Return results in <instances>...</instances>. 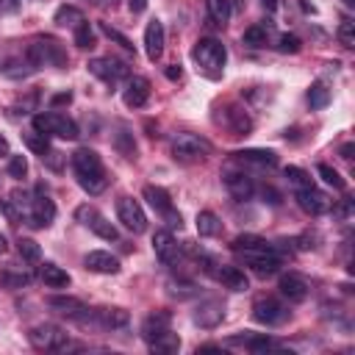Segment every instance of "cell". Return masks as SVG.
<instances>
[{
  "label": "cell",
  "instance_id": "obj_1",
  "mask_svg": "<svg viewBox=\"0 0 355 355\" xmlns=\"http://www.w3.org/2000/svg\"><path fill=\"white\" fill-rule=\"evenodd\" d=\"M72 169L78 178V186L86 194H103L108 189V172L100 161V155L89 147H80L72 153Z\"/></svg>",
  "mask_w": 355,
  "mask_h": 355
},
{
  "label": "cell",
  "instance_id": "obj_2",
  "mask_svg": "<svg viewBox=\"0 0 355 355\" xmlns=\"http://www.w3.org/2000/svg\"><path fill=\"white\" fill-rule=\"evenodd\" d=\"M25 55L36 69H42V67H67V61H69L64 44L53 36H33L31 44L25 47Z\"/></svg>",
  "mask_w": 355,
  "mask_h": 355
},
{
  "label": "cell",
  "instance_id": "obj_3",
  "mask_svg": "<svg viewBox=\"0 0 355 355\" xmlns=\"http://www.w3.org/2000/svg\"><path fill=\"white\" fill-rule=\"evenodd\" d=\"M191 58L197 61V67H200L205 75L219 78L222 69H225V61H227V50H225V44H222L219 39L205 36V39H200V42L191 47Z\"/></svg>",
  "mask_w": 355,
  "mask_h": 355
},
{
  "label": "cell",
  "instance_id": "obj_4",
  "mask_svg": "<svg viewBox=\"0 0 355 355\" xmlns=\"http://www.w3.org/2000/svg\"><path fill=\"white\" fill-rule=\"evenodd\" d=\"M169 150H172V158L175 161H183V164H191V161H202L205 155H211V141L197 136V133H175L172 141H169Z\"/></svg>",
  "mask_w": 355,
  "mask_h": 355
},
{
  "label": "cell",
  "instance_id": "obj_5",
  "mask_svg": "<svg viewBox=\"0 0 355 355\" xmlns=\"http://www.w3.org/2000/svg\"><path fill=\"white\" fill-rule=\"evenodd\" d=\"M33 128L44 136H55V139H67V141H75L80 136L78 130V122L67 114H58V111H44V114H36L33 116Z\"/></svg>",
  "mask_w": 355,
  "mask_h": 355
},
{
  "label": "cell",
  "instance_id": "obj_6",
  "mask_svg": "<svg viewBox=\"0 0 355 355\" xmlns=\"http://www.w3.org/2000/svg\"><path fill=\"white\" fill-rule=\"evenodd\" d=\"M28 341L36 349H50V352H67V349H75L78 347V344L69 341V336L58 324H50V322H42V324L31 327L28 330Z\"/></svg>",
  "mask_w": 355,
  "mask_h": 355
},
{
  "label": "cell",
  "instance_id": "obj_7",
  "mask_svg": "<svg viewBox=\"0 0 355 355\" xmlns=\"http://www.w3.org/2000/svg\"><path fill=\"white\" fill-rule=\"evenodd\" d=\"M141 197L147 200V205H150L155 214H161V216L166 219V225H169V227H180V225H183V222H180V214L175 211L172 197H169V191H166V189L147 183V186L141 189Z\"/></svg>",
  "mask_w": 355,
  "mask_h": 355
},
{
  "label": "cell",
  "instance_id": "obj_8",
  "mask_svg": "<svg viewBox=\"0 0 355 355\" xmlns=\"http://www.w3.org/2000/svg\"><path fill=\"white\" fill-rule=\"evenodd\" d=\"M75 219H78L83 227H89L94 236L105 239V241H116V239H119V230H116L94 205H78V208H75Z\"/></svg>",
  "mask_w": 355,
  "mask_h": 355
},
{
  "label": "cell",
  "instance_id": "obj_9",
  "mask_svg": "<svg viewBox=\"0 0 355 355\" xmlns=\"http://www.w3.org/2000/svg\"><path fill=\"white\" fill-rule=\"evenodd\" d=\"M78 322L100 327V330H122V327H128L130 316L125 308H97V311H86Z\"/></svg>",
  "mask_w": 355,
  "mask_h": 355
},
{
  "label": "cell",
  "instance_id": "obj_10",
  "mask_svg": "<svg viewBox=\"0 0 355 355\" xmlns=\"http://www.w3.org/2000/svg\"><path fill=\"white\" fill-rule=\"evenodd\" d=\"M252 319L258 324H266V327H275V324H283L288 319V308L277 300V297H258L252 302Z\"/></svg>",
  "mask_w": 355,
  "mask_h": 355
},
{
  "label": "cell",
  "instance_id": "obj_11",
  "mask_svg": "<svg viewBox=\"0 0 355 355\" xmlns=\"http://www.w3.org/2000/svg\"><path fill=\"white\" fill-rule=\"evenodd\" d=\"M116 216L130 233H144L147 230V214H144L141 202L133 200V197H119L116 200Z\"/></svg>",
  "mask_w": 355,
  "mask_h": 355
},
{
  "label": "cell",
  "instance_id": "obj_12",
  "mask_svg": "<svg viewBox=\"0 0 355 355\" xmlns=\"http://www.w3.org/2000/svg\"><path fill=\"white\" fill-rule=\"evenodd\" d=\"M89 72L94 75V78H100L103 83H119L122 78H128V64L125 61H119V58H111V55H100V58H92L89 64Z\"/></svg>",
  "mask_w": 355,
  "mask_h": 355
},
{
  "label": "cell",
  "instance_id": "obj_13",
  "mask_svg": "<svg viewBox=\"0 0 355 355\" xmlns=\"http://www.w3.org/2000/svg\"><path fill=\"white\" fill-rule=\"evenodd\" d=\"M222 183H225V189L236 197V200H250L252 197V191H255V183H252V178L244 172V169H239L236 164H227L225 169H222Z\"/></svg>",
  "mask_w": 355,
  "mask_h": 355
},
{
  "label": "cell",
  "instance_id": "obj_14",
  "mask_svg": "<svg viewBox=\"0 0 355 355\" xmlns=\"http://www.w3.org/2000/svg\"><path fill=\"white\" fill-rule=\"evenodd\" d=\"M294 200H297V205H300L308 216H322V214H327V211L333 208V200H330L324 191H319L313 183L305 186V189H297V191H294Z\"/></svg>",
  "mask_w": 355,
  "mask_h": 355
},
{
  "label": "cell",
  "instance_id": "obj_15",
  "mask_svg": "<svg viewBox=\"0 0 355 355\" xmlns=\"http://www.w3.org/2000/svg\"><path fill=\"white\" fill-rule=\"evenodd\" d=\"M241 261L258 275V277H269V275H277L280 269V255H277V247L275 250H252V252H239Z\"/></svg>",
  "mask_w": 355,
  "mask_h": 355
},
{
  "label": "cell",
  "instance_id": "obj_16",
  "mask_svg": "<svg viewBox=\"0 0 355 355\" xmlns=\"http://www.w3.org/2000/svg\"><path fill=\"white\" fill-rule=\"evenodd\" d=\"M55 219V202L50 200V194H44V189L39 186L33 191V202H31V227H50Z\"/></svg>",
  "mask_w": 355,
  "mask_h": 355
},
{
  "label": "cell",
  "instance_id": "obj_17",
  "mask_svg": "<svg viewBox=\"0 0 355 355\" xmlns=\"http://www.w3.org/2000/svg\"><path fill=\"white\" fill-rule=\"evenodd\" d=\"M147 100H150V80L144 75H130L122 89V103L128 108H141L147 105Z\"/></svg>",
  "mask_w": 355,
  "mask_h": 355
},
{
  "label": "cell",
  "instance_id": "obj_18",
  "mask_svg": "<svg viewBox=\"0 0 355 355\" xmlns=\"http://www.w3.org/2000/svg\"><path fill=\"white\" fill-rule=\"evenodd\" d=\"M153 252H155V258H158L164 266H175L178 258H180L178 241H175V236H172L169 230H155V233H153Z\"/></svg>",
  "mask_w": 355,
  "mask_h": 355
},
{
  "label": "cell",
  "instance_id": "obj_19",
  "mask_svg": "<svg viewBox=\"0 0 355 355\" xmlns=\"http://www.w3.org/2000/svg\"><path fill=\"white\" fill-rule=\"evenodd\" d=\"M222 319H225V302L222 300H202L194 311V324H200L205 330L222 324Z\"/></svg>",
  "mask_w": 355,
  "mask_h": 355
},
{
  "label": "cell",
  "instance_id": "obj_20",
  "mask_svg": "<svg viewBox=\"0 0 355 355\" xmlns=\"http://www.w3.org/2000/svg\"><path fill=\"white\" fill-rule=\"evenodd\" d=\"M83 266H86L89 272H97V275H116V272L122 269L119 258L111 255V252H105V250H92V252H86Z\"/></svg>",
  "mask_w": 355,
  "mask_h": 355
},
{
  "label": "cell",
  "instance_id": "obj_21",
  "mask_svg": "<svg viewBox=\"0 0 355 355\" xmlns=\"http://www.w3.org/2000/svg\"><path fill=\"white\" fill-rule=\"evenodd\" d=\"M277 288H280V294H283L288 302H302V300L308 297V291H311L308 280H305L302 275H297V272H286V275H280Z\"/></svg>",
  "mask_w": 355,
  "mask_h": 355
},
{
  "label": "cell",
  "instance_id": "obj_22",
  "mask_svg": "<svg viewBox=\"0 0 355 355\" xmlns=\"http://www.w3.org/2000/svg\"><path fill=\"white\" fill-rule=\"evenodd\" d=\"M144 53L150 61H158L164 55V22L150 19L144 28Z\"/></svg>",
  "mask_w": 355,
  "mask_h": 355
},
{
  "label": "cell",
  "instance_id": "obj_23",
  "mask_svg": "<svg viewBox=\"0 0 355 355\" xmlns=\"http://www.w3.org/2000/svg\"><path fill=\"white\" fill-rule=\"evenodd\" d=\"M172 330V313L169 311H153L150 316H144L141 322V338L150 344L153 338H158L161 333Z\"/></svg>",
  "mask_w": 355,
  "mask_h": 355
},
{
  "label": "cell",
  "instance_id": "obj_24",
  "mask_svg": "<svg viewBox=\"0 0 355 355\" xmlns=\"http://www.w3.org/2000/svg\"><path fill=\"white\" fill-rule=\"evenodd\" d=\"M47 308H53L55 313H64V316H69V319H75V322L89 311L83 300H78V297H64V294L47 297Z\"/></svg>",
  "mask_w": 355,
  "mask_h": 355
},
{
  "label": "cell",
  "instance_id": "obj_25",
  "mask_svg": "<svg viewBox=\"0 0 355 355\" xmlns=\"http://www.w3.org/2000/svg\"><path fill=\"white\" fill-rule=\"evenodd\" d=\"M216 280H219L225 288H230V291H247V288H250L247 275H244L239 266H230V263H222V266L216 269Z\"/></svg>",
  "mask_w": 355,
  "mask_h": 355
},
{
  "label": "cell",
  "instance_id": "obj_26",
  "mask_svg": "<svg viewBox=\"0 0 355 355\" xmlns=\"http://www.w3.org/2000/svg\"><path fill=\"white\" fill-rule=\"evenodd\" d=\"M225 125L233 130V136H247V133L252 130V119H250L247 111L239 108V105H227V111H225Z\"/></svg>",
  "mask_w": 355,
  "mask_h": 355
},
{
  "label": "cell",
  "instance_id": "obj_27",
  "mask_svg": "<svg viewBox=\"0 0 355 355\" xmlns=\"http://www.w3.org/2000/svg\"><path fill=\"white\" fill-rule=\"evenodd\" d=\"M230 344H244L250 352H272V349L280 347V344H277L272 336H266V333H261V336H236V338H230Z\"/></svg>",
  "mask_w": 355,
  "mask_h": 355
},
{
  "label": "cell",
  "instance_id": "obj_28",
  "mask_svg": "<svg viewBox=\"0 0 355 355\" xmlns=\"http://www.w3.org/2000/svg\"><path fill=\"white\" fill-rule=\"evenodd\" d=\"M39 277H42V283L47 288H64V286H69V272H64L55 263H42L39 266Z\"/></svg>",
  "mask_w": 355,
  "mask_h": 355
},
{
  "label": "cell",
  "instance_id": "obj_29",
  "mask_svg": "<svg viewBox=\"0 0 355 355\" xmlns=\"http://www.w3.org/2000/svg\"><path fill=\"white\" fill-rule=\"evenodd\" d=\"M230 250L233 252H252V250H275V244H269L266 239L261 236H252V233H241L230 241Z\"/></svg>",
  "mask_w": 355,
  "mask_h": 355
},
{
  "label": "cell",
  "instance_id": "obj_30",
  "mask_svg": "<svg viewBox=\"0 0 355 355\" xmlns=\"http://www.w3.org/2000/svg\"><path fill=\"white\" fill-rule=\"evenodd\" d=\"M233 155H236V161L258 164V166H275V164H277V155H275L272 150H258V147H252V150H241V153H233Z\"/></svg>",
  "mask_w": 355,
  "mask_h": 355
},
{
  "label": "cell",
  "instance_id": "obj_31",
  "mask_svg": "<svg viewBox=\"0 0 355 355\" xmlns=\"http://www.w3.org/2000/svg\"><path fill=\"white\" fill-rule=\"evenodd\" d=\"M197 233H200L202 239H214V236H219V233H222V222H219V216H216L214 211H200V214H197Z\"/></svg>",
  "mask_w": 355,
  "mask_h": 355
},
{
  "label": "cell",
  "instance_id": "obj_32",
  "mask_svg": "<svg viewBox=\"0 0 355 355\" xmlns=\"http://www.w3.org/2000/svg\"><path fill=\"white\" fill-rule=\"evenodd\" d=\"M205 8H208V19L214 25H219V28H225L227 19H230V14H233L230 0H205Z\"/></svg>",
  "mask_w": 355,
  "mask_h": 355
},
{
  "label": "cell",
  "instance_id": "obj_33",
  "mask_svg": "<svg viewBox=\"0 0 355 355\" xmlns=\"http://www.w3.org/2000/svg\"><path fill=\"white\" fill-rule=\"evenodd\" d=\"M147 347H150V352H158V355H172V352H178V349H180V338H178V333L166 330V333H161L158 338H153Z\"/></svg>",
  "mask_w": 355,
  "mask_h": 355
},
{
  "label": "cell",
  "instance_id": "obj_34",
  "mask_svg": "<svg viewBox=\"0 0 355 355\" xmlns=\"http://www.w3.org/2000/svg\"><path fill=\"white\" fill-rule=\"evenodd\" d=\"M83 19H86L83 11L75 8V6H61V8L55 11V17H53V22H55L58 28H78Z\"/></svg>",
  "mask_w": 355,
  "mask_h": 355
},
{
  "label": "cell",
  "instance_id": "obj_35",
  "mask_svg": "<svg viewBox=\"0 0 355 355\" xmlns=\"http://www.w3.org/2000/svg\"><path fill=\"white\" fill-rule=\"evenodd\" d=\"M266 39H269V25H250L241 36L247 47H266Z\"/></svg>",
  "mask_w": 355,
  "mask_h": 355
},
{
  "label": "cell",
  "instance_id": "obj_36",
  "mask_svg": "<svg viewBox=\"0 0 355 355\" xmlns=\"http://www.w3.org/2000/svg\"><path fill=\"white\" fill-rule=\"evenodd\" d=\"M75 44L80 47V50H89V47H94L97 44V36H94V28L83 19L78 28H75Z\"/></svg>",
  "mask_w": 355,
  "mask_h": 355
},
{
  "label": "cell",
  "instance_id": "obj_37",
  "mask_svg": "<svg viewBox=\"0 0 355 355\" xmlns=\"http://www.w3.org/2000/svg\"><path fill=\"white\" fill-rule=\"evenodd\" d=\"M114 147H116L119 155H125V158H136V141H133V133L119 130V133L114 136Z\"/></svg>",
  "mask_w": 355,
  "mask_h": 355
},
{
  "label": "cell",
  "instance_id": "obj_38",
  "mask_svg": "<svg viewBox=\"0 0 355 355\" xmlns=\"http://www.w3.org/2000/svg\"><path fill=\"white\" fill-rule=\"evenodd\" d=\"M28 283H31L28 272H14V269H3L0 272V286H6V288H22Z\"/></svg>",
  "mask_w": 355,
  "mask_h": 355
},
{
  "label": "cell",
  "instance_id": "obj_39",
  "mask_svg": "<svg viewBox=\"0 0 355 355\" xmlns=\"http://www.w3.org/2000/svg\"><path fill=\"white\" fill-rule=\"evenodd\" d=\"M308 103H311V108H324L327 103H330V89L324 86V83H313L311 89H308Z\"/></svg>",
  "mask_w": 355,
  "mask_h": 355
},
{
  "label": "cell",
  "instance_id": "obj_40",
  "mask_svg": "<svg viewBox=\"0 0 355 355\" xmlns=\"http://www.w3.org/2000/svg\"><path fill=\"white\" fill-rule=\"evenodd\" d=\"M316 172H319V178H322L327 186H333V189H338V191H344V189H347V180H344V178H341L330 164H319V166H316Z\"/></svg>",
  "mask_w": 355,
  "mask_h": 355
},
{
  "label": "cell",
  "instance_id": "obj_41",
  "mask_svg": "<svg viewBox=\"0 0 355 355\" xmlns=\"http://www.w3.org/2000/svg\"><path fill=\"white\" fill-rule=\"evenodd\" d=\"M47 139H50V136L39 133L36 128H33L31 133H25V144H28V147H31V150H33L36 155H44V153L50 150V141H47Z\"/></svg>",
  "mask_w": 355,
  "mask_h": 355
},
{
  "label": "cell",
  "instance_id": "obj_42",
  "mask_svg": "<svg viewBox=\"0 0 355 355\" xmlns=\"http://www.w3.org/2000/svg\"><path fill=\"white\" fill-rule=\"evenodd\" d=\"M17 250H19V258H22V261L36 263V261L42 258V250H39V244H36L33 239H19V241H17Z\"/></svg>",
  "mask_w": 355,
  "mask_h": 355
},
{
  "label": "cell",
  "instance_id": "obj_43",
  "mask_svg": "<svg viewBox=\"0 0 355 355\" xmlns=\"http://www.w3.org/2000/svg\"><path fill=\"white\" fill-rule=\"evenodd\" d=\"M283 175L288 178V183H291L294 189H305V186H311L308 172H305V169H300V166H286V169H283Z\"/></svg>",
  "mask_w": 355,
  "mask_h": 355
},
{
  "label": "cell",
  "instance_id": "obj_44",
  "mask_svg": "<svg viewBox=\"0 0 355 355\" xmlns=\"http://www.w3.org/2000/svg\"><path fill=\"white\" fill-rule=\"evenodd\" d=\"M100 31H103V33H105V36H108V39H111V42H116V44H119V47H122V50H128V53H130V50H133V42H130V39H128V36H125V33H119V31H116V28H111V25H108V22H100Z\"/></svg>",
  "mask_w": 355,
  "mask_h": 355
},
{
  "label": "cell",
  "instance_id": "obj_45",
  "mask_svg": "<svg viewBox=\"0 0 355 355\" xmlns=\"http://www.w3.org/2000/svg\"><path fill=\"white\" fill-rule=\"evenodd\" d=\"M336 36H338V42H341L344 47H355V22H352V19H344V22L338 25Z\"/></svg>",
  "mask_w": 355,
  "mask_h": 355
},
{
  "label": "cell",
  "instance_id": "obj_46",
  "mask_svg": "<svg viewBox=\"0 0 355 355\" xmlns=\"http://www.w3.org/2000/svg\"><path fill=\"white\" fill-rule=\"evenodd\" d=\"M277 50L280 53H300L302 50V42H300V36H294V33H283L280 39H277Z\"/></svg>",
  "mask_w": 355,
  "mask_h": 355
},
{
  "label": "cell",
  "instance_id": "obj_47",
  "mask_svg": "<svg viewBox=\"0 0 355 355\" xmlns=\"http://www.w3.org/2000/svg\"><path fill=\"white\" fill-rule=\"evenodd\" d=\"M8 175L17 178V180L25 178V175H28V158H25V155H11V158H8Z\"/></svg>",
  "mask_w": 355,
  "mask_h": 355
},
{
  "label": "cell",
  "instance_id": "obj_48",
  "mask_svg": "<svg viewBox=\"0 0 355 355\" xmlns=\"http://www.w3.org/2000/svg\"><path fill=\"white\" fill-rule=\"evenodd\" d=\"M69 103H72V92H58V94L50 97V105H53V108H58V105H69Z\"/></svg>",
  "mask_w": 355,
  "mask_h": 355
},
{
  "label": "cell",
  "instance_id": "obj_49",
  "mask_svg": "<svg viewBox=\"0 0 355 355\" xmlns=\"http://www.w3.org/2000/svg\"><path fill=\"white\" fill-rule=\"evenodd\" d=\"M336 214H338L341 219H349V214H352V197H344L341 205L336 208Z\"/></svg>",
  "mask_w": 355,
  "mask_h": 355
},
{
  "label": "cell",
  "instance_id": "obj_50",
  "mask_svg": "<svg viewBox=\"0 0 355 355\" xmlns=\"http://www.w3.org/2000/svg\"><path fill=\"white\" fill-rule=\"evenodd\" d=\"M19 8V0H0V14H11Z\"/></svg>",
  "mask_w": 355,
  "mask_h": 355
},
{
  "label": "cell",
  "instance_id": "obj_51",
  "mask_svg": "<svg viewBox=\"0 0 355 355\" xmlns=\"http://www.w3.org/2000/svg\"><path fill=\"white\" fill-rule=\"evenodd\" d=\"M128 8H130V14H141L147 8V0H128Z\"/></svg>",
  "mask_w": 355,
  "mask_h": 355
},
{
  "label": "cell",
  "instance_id": "obj_52",
  "mask_svg": "<svg viewBox=\"0 0 355 355\" xmlns=\"http://www.w3.org/2000/svg\"><path fill=\"white\" fill-rule=\"evenodd\" d=\"M164 72H166V78H169V80H180V75H183V69H180L178 64H172V67H166Z\"/></svg>",
  "mask_w": 355,
  "mask_h": 355
},
{
  "label": "cell",
  "instance_id": "obj_53",
  "mask_svg": "<svg viewBox=\"0 0 355 355\" xmlns=\"http://www.w3.org/2000/svg\"><path fill=\"white\" fill-rule=\"evenodd\" d=\"M263 197H269V202H272V205H277V202H280V194H277L272 186H263Z\"/></svg>",
  "mask_w": 355,
  "mask_h": 355
},
{
  "label": "cell",
  "instance_id": "obj_54",
  "mask_svg": "<svg viewBox=\"0 0 355 355\" xmlns=\"http://www.w3.org/2000/svg\"><path fill=\"white\" fill-rule=\"evenodd\" d=\"M352 153H355V147H352V144H344V147H341V158L352 161Z\"/></svg>",
  "mask_w": 355,
  "mask_h": 355
},
{
  "label": "cell",
  "instance_id": "obj_55",
  "mask_svg": "<svg viewBox=\"0 0 355 355\" xmlns=\"http://www.w3.org/2000/svg\"><path fill=\"white\" fill-rule=\"evenodd\" d=\"M222 347H216V344H202V347H197V352H219Z\"/></svg>",
  "mask_w": 355,
  "mask_h": 355
},
{
  "label": "cell",
  "instance_id": "obj_56",
  "mask_svg": "<svg viewBox=\"0 0 355 355\" xmlns=\"http://www.w3.org/2000/svg\"><path fill=\"white\" fill-rule=\"evenodd\" d=\"M3 155H8V141H6V136H0V158Z\"/></svg>",
  "mask_w": 355,
  "mask_h": 355
},
{
  "label": "cell",
  "instance_id": "obj_57",
  "mask_svg": "<svg viewBox=\"0 0 355 355\" xmlns=\"http://www.w3.org/2000/svg\"><path fill=\"white\" fill-rule=\"evenodd\" d=\"M261 6H263V8H269V11H272V8H275V6H277V0H261Z\"/></svg>",
  "mask_w": 355,
  "mask_h": 355
},
{
  "label": "cell",
  "instance_id": "obj_58",
  "mask_svg": "<svg viewBox=\"0 0 355 355\" xmlns=\"http://www.w3.org/2000/svg\"><path fill=\"white\" fill-rule=\"evenodd\" d=\"M0 252H6V236L0 233Z\"/></svg>",
  "mask_w": 355,
  "mask_h": 355
},
{
  "label": "cell",
  "instance_id": "obj_59",
  "mask_svg": "<svg viewBox=\"0 0 355 355\" xmlns=\"http://www.w3.org/2000/svg\"><path fill=\"white\" fill-rule=\"evenodd\" d=\"M3 67H6V55L0 53V72H3Z\"/></svg>",
  "mask_w": 355,
  "mask_h": 355
},
{
  "label": "cell",
  "instance_id": "obj_60",
  "mask_svg": "<svg viewBox=\"0 0 355 355\" xmlns=\"http://www.w3.org/2000/svg\"><path fill=\"white\" fill-rule=\"evenodd\" d=\"M114 3H116V0H103V6H114Z\"/></svg>",
  "mask_w": 355,
  "mask_h": 355
},
{
  "label": "cell",
  "instance_id": "obj_61",
  "mask_svg": "<svg viewBox=\"0 0 355 355\" xmlns=\"http://www.w3.org/2000/svg\"><path fill=\"white\" fill-rule=\"evenodd\" d=\"M344 3H347V6H349V8H352V6H355V0H344Z\"/></svg>",
  "mask_w": 355,
  "mask_h": 355
},
{
  "label": "cell",
  "instance_id": "obj_62",
  "mask_svg": "<svg viewBox=\"0 0 355 355\" xmlns=\"http://www.w3.org/2000/svg\"><path fill=\"white\" fill-rule=\"evenodd\" d=\"M92 3H97V6H103V0H92Z\"/></svg>",
  "mask_w": 355,
  "mask_h": 355
}]
</instances>
